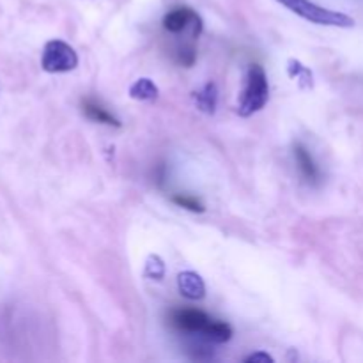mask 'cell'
I'll list each match as a JSON object with an SVG mask.
<instances>
[{
	"label": "cell",
	"instance_id": "14",
	"mask_svg": "<svg viewBox=\"0 0 363 363\" xmlns=\"http://www.w3.org/2000/svg\"><path fill=\"white\" fill-rule=\"evenodd\" d=\"M174 204H177L179 208L188 209L191 213H204L206 211V206L199 201L197 197L194 195H184V194H177L172 197Z\"/></svg>",
	"mask_w": 363,
	"mask_h": 363
},
{
	"label": "cell",
	"instance_id": "7",
	"mask_svg": "<svg viewBox=\"0 0 363 363\" xmlns=\"http://www.w3.org/2000/svg\"><path fill=\"white\" fill-rule=\"evenodd\" d=\"M294 160H296L301 176H303L308 183H318V181L321 179V170H319L314 156L311 155V151H308L305 145H294Z\"/></svg>",
	"mask_w": 363,
	"mask_h": 363
},
{
	"label": "cell",
	"instance_id": "3",
	"mask_svg": "<svg viewBox=\"0 0 363 363\" xmlns=\"http://www.w3.org/2000/svg\"><path fill=\"white\" fill-rule=\"evenodd\" d=\"M41 67L46 73H69L78 67V53L66 41L52 39L43 48Z\"/></svg>",
	"mask_w": 363,
	"mask_h": 363
},
{
	"label": "cell",
	"instance_id": "9",
	"mask_svg": "<svg viewBox=\"0 0 363 363\" xmlns=\"http://www.w3.org/2000/svg\"><path fill=\"white\" fill-rule=\"evenodd\" d=\"M194 103L201 112L204 113H215L216 105H218V89H216L215 82H208L202 85L199 91L194 92Z\"/></svg>",
	"mask_w": 363,
	"mask_h": 363
},
{
	"label": "cell",
	"instance_id": "16",
	"mask_svg": "<svg viewBox=\"0 0 363 363\" xmlns=\"http://www.w3.org/2000/svg\"><path fill=\"white\" fill-rule=\"evenodd\" d=\"M275 358L272 354L264 353V351H257V353H252L250 357L245 358V363H273Z\"/></svg>",
	"mask_w": 363,
	"mask_h": 363
},
{
	"label": "cell",
	"instance_id": "8",
	"mask_svg": "<svg viewBox=\"0 0 363 363\" xmlns=\"http://www.w3.org/2000/svg\"><path fill=\"white\" fill-rule=\"evenodd\" d=\"M82 112H84L85 117L91 119L92 123L105 124V126L113 128L123 126V123H121L116 116H112L108 110L103 108V106L99 105V103H96L94 99H84V101H82Z\"/></svg>",
	"mask_w": 363,
	"mask_h": 363
},
{
	"label": "cell",
	"instance_id": "15",
	"mask_svg": "<svg viewBox=\"0 0 363 363\" xmlns=\"http://www.w3.org/2000/svg\"><path fill=\"white\" fill-rule=\"evenodd\" d=\"M197 59V50L191 45H183L181 48H177L176 52V62L181 64L184 67H191Z\"/></svg>",
	"mask_w": 363,
	"mask_h": 363
},
{
	"label": "cell",
	"instance_id": "12",
	"mask_svg": "<svg viewBox=\"0 0 363 363\" xmlns=\"http://www.w3.org/2000/svg\"><path fill=\"white\" fill-rule=\"evenodd\" d=\"M287 73H289L291 78L298 80L300 87H303V89L314 87V77H312V71L308 69L307 66H303L300 60H296V59L287 60Z\"/></svg>",
	"mask_w": 363,
	"mask_h": 363
},
{
	"label": "cell",
	"instance_id": "13",
	"mask_svg": "<svg viewBox=\"0 0 363 363\" xmlns=\"http://www.w3.org/2000/svg\"><path fill=\"white\" fill-rule=\"evenodd\" d=\"M167 273V266L165 261L160 257L158 254H151L147 255L144 264V277L149 280H156V282H162L165 279Z\"/></svg>",
	"mask_w": 363,
	"mask_h": 363
},
{
	"label": "cell",
	"instance_id": "5",
	"mask_svg": "<svg viewBox=\"0 0 363 363\" xmlns=\"http://www.w3.org/2000/svg\"><path fill=\"white\" fill-rule=\"evenodd\" d=\"M163 28L170 34H181L183 30H191V38H199L202 32V20L191 7H176L169 11L163 18Z\"/></svg>",
	"mask_w": 363,
	"mask_h": 363
},
{
	"label": "cell",
	"instance_id": "1",
	"mask_svg": "<svg viewBox=\"0 0 363 363\" xmlns=\"http://www.w3.org/2000/svg\"><path fill=\"white\" fill-rule=\"evenodd\" d=\"M269 99V85L266 71L261 64H252L247 71V84L241 92L238 113L241 117H250L262 110Z\"/></svg>",
	"mask_w": 363,
	"mask_h": 363
},
{
	"label": "cell",
	"instance_id": "4",
	"mask_svg": "<svg viewBox=\"0 0 363 363\" xmlns=\"http://www.w3.org/2000/svg\"><path fill=\"white\" fill-rule=\"evenodd\" d=\"M213 318H209L204 311L199 308H174L169 315V323L174 330L188 335L204 333Z\"/></svg>",
	"mask_w": 363,
	"mask_h": 363
},
{
	"label": "cell",
	"instance_id": "11",
	"mask_svg": "<svg viewBox=\"0 0 363 363\" xmlns=\"http://www.w3.org/2000/svg\"><path fill=\"white\" fill-rule=\"evenodd\" d=\"M233 326H230L229 323L222 321V319H211V323L208 325L206 332L202 333V337L213 344L229 342V340L233 339Z\"/></svg>",
	"mask_w": 363,
	"mask_h": 363
},
{
	"label": "cell",
	"instance_id": "6",
	"mask_svg": "<svg viewBox=\"0 0 363 363\" xmlns=\"http://www.w3.org/2000/svg\"><path fill=\"white\" fill-rule=\"evenodd\" d=\"M177 289L186 300L197 301L206 296V284L195 272H183L177 275Z\"/></svg>",
	"mask_w": 363,
	"mask_h": 363
},
{
	"label": "cell",
	"instance_id": "2",
	"mask_svg": "<svg viewBox=\"0 0 363 363\" xmlns=\"http://www.w3.org/2000/svg\"><path fill=\"white\" fill-rule=\"evenodd\" d=\"M280 6L287 7L291 13L298 14L303 20L311 21L315 25H325V27H339V28H351L354 27V20L346 13L340 11L326 9V7L318 6L311 0H277Z\"/></svg>",
	"mask_w": 363,
	"mask_h": 363
},
{
	"label": "cell",
	"instance_id": "10",
	"mask_svg": "<svg viewBox=\"0 0 363 363\" xmlns=\"http://www.w3.org/2000/svg\"><path fill=\"white\" fill-rule=\"evenodd\" d=\"M160 96V89L151 78H138L130 85V98L137 101H155Z\"/></svg>",
	"mask_w": 363,
	"mask_h": 363
}]
</instances>
